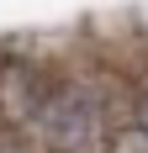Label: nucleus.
Here are the masks:
<instances>
[{
	"mask_svg": "<svg viewBox=\"0 0 148 153\" xmlns=\"http://www.w3.org/2000/svg\"><path fill=\"white\" fill-rule=\"evenodd\" d=\"M27 132L37 153H95L106 148V95L85 79H53Z\"/></svg>",
	"mask_w": 148,
	"mask_h": 153,
	"instance_id": "obj_1",
	"label": "nucleus"
},
{
	"mask_svg": "<svg viewBox=\"0 0 148 153\" xmlns=\"http://www.w3.org/2000/svg\"><path fill=\"white\" fill-rule=\"evenodd\" d=\"M0 153H32V137H11V132H0Z\"/></svg>",
	"mask_w": 148,
	"mask_h": 153,
	"instance_id": "obj_5",
	"label": "nucleus"
},
{
	"mask_svg": "<svg viewBox=\"0 0 148 153\" xmlns=\"http://www.w3.org/2000/svg\"><path fill=\"white\" fill-rule=\"evenodd\" d=\"M127 116H132V122H138V127L148 132V79H143V85H132V100H127Z\"/></svg>",
	"mask_w": 148,
	"mask_h": 153,
	"instance_id": "obj_4",
	"label": "nucleus"
},
{
	"mask_svg": "<svg viewBox=\"0 0 148 153\" xmlns=\"http://www.w3.org/2000/svg\"><path fill=\"white\" fill-rule=\"evenodd\" d=\"M106 153H148V132L127 116V122H117L106 132Z\"/></svg>",
	"mask_w": 148,
	"mask_h": 153,
	"instance_id": "obj_3",
	"label": "nucleus"
},
{
	"mask_svg": "<svg viewBox=\"0 0 148 153\" xmlns=\"http://www.w3.org/2000/svg\"><path fill=\"white\" fill-rule=\"evenodd\" d=\"M48 90H53V79H48L43 69L11 63V69H5V85H0V111H5V122L11 127H32V116H37V106L48 100Z\"/></svg>",
	"mask_w": 148,
	"mask_h": 153,
	"instance_id": "obj_2",
	"label": "nucleus"
}]
</instances>
